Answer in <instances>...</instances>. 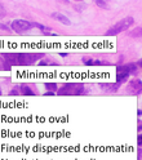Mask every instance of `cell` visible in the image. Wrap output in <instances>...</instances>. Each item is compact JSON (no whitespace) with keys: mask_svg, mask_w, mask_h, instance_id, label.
Listing matches in <instances>:
<instances>
[{"mask_svg":"<svg viewBox=\"0 0 142 160\" xmlns=\"http://www.w3.org/2000/svg\"><path fill=\"white\" fill-rule=\"evenodd\" d=\"M52 17L53 18H56L57 21H59L61 23H63V25H71V22H70V19L66 17V16H63V14H61V13H53L52 14Z\"/></svg>","mask_w":142,"mask_h":160,"instance_id":"7","label":"cell"},{"mask_svg":"<svg viewBox=\"0 0 142 160\" xmlns=\"http://www.w3.org/2000/svg\"><path fill=\"white\" fill-rule=\"evenodd\" d=\"M127 67L129 70V74H132V75H136L137 74V66H136V63H128Z\"/></svg>","mask_w":142,"mask_h":160,"instance_id":"12","label":"cell"},{"mask_svg":"<svg viewBox=\"0 0 142 160\" xmlns=\"http://www.w3.org/2000/svg\"><path fill=\"white\" fill-rule=\"evenodd\" d=\"M0 96H2V91H0Z\"/></svg>","mask_w":142,"mask_h":160,"instance_id":"18","label":"cell"},{"mask_svg":"<svg viewBox=\"0 0 142 160\" xmlns=\"http://www.w3.org/2000/svg\"><path fill=\"white\" fill-rule=\"evenodd\" d=\"M120 85H118V84H101V88L102 89H106V91H110V92H115V91H118V88H119Z\"/></svg>","mask_w":142,"mask_h":160,"instance_id":"10","label":"cell"},{"mask_svg":"<svg viewBox=\"0 0 142 160\" xmlns=\"http://www.w3.org/2000/svg\"><path fill=\"white\" fill-rule=\"evenodd\" d=\"M39 65H40V66H45V65H57V63H56L54 61L52 62L50 59H45V61H43V59H42V61L39 62Z\"/></svg>","mask_w":142,"mask_h":160,"instance_id":"13","label":"cell"},{"mask_svg":"<svg viewBox=\"0 0 142 160\" xmlns=\"http://www.w3.org/2000/svg\"><path fill=\"white\" fill-rule=\"evenodd\" d=\"M5 14H7V12H5V8H4V5L0 3V18H4L5 17Z\"/></svg>","mask_w":142,"mask_h":160,"instance_id":"14","label":"cell"},{"mask_svg":"<svg viewBox=\"0 0 142 160\" xmlns=\"http://www.w3.org/2000/svg\"><path fill=\"white\" fill-rule=\"evenodd\" d=\"M5 63L13 66H31L38 59L43 58L42 53H4Z\"/></svg>","mask_w":142,"mask_h":160,"instance_id":"1","label":"cell"},{"mask_svg":"<svg viewBox=\"0 0 142 160\" xmlns=\"http://www.w3.org/2000/svg\"><path fill=\"white\" fill-rule=\"evenodd\" d=\"M96 3H97V5H99V7H102V8H106V7H107V4H106V3H104V2H99V0H97V2H96Z\"/></svg>","mask_w":142,"mask_h":160,"instance_id":"15","label":"cell"},{"mask_svg":"<svg viewBox=\"0 0 142 160\" xmlns=\"http://www.w3.org/2000/svg\"><path fill=\"white\" fill-rule=\"evenodd\" d=\"M9 94L11 96H35V92L30 87L23 84V85H18V87L13 88Z\"/></svg>","mask_w":142,"mask_h":160,"instance_id":"6","label":"cell"},{"mask_svg":"<svg viewBox=\"0 0 142 160\" xmlns=\"http://www.w3.org/2000/svg\"><path fill=\"white\" fill-rule=\"evenodd\" d=\"M130 88L134 89L136 94H139V92H141V80H133V82H130Z\"/></svg>","mask_w":142,"mask_h":160,"instance_id":"9","label":"cell"},{"mask_svg":"<svg viewBox=\"0 0 142 160\" xmlns=\"http://www.w3.org/2000/svg\"><path fill=\"white\" fill-rule=\"evenodd\" d=\"M44 87L48 89V92H53L54 93L57 91V84L56 83H45Z\"/></svg>","mask_w":142,"mask_h":160,"instance_id":"11","label":"cell"},{"mask_svg":"<svg viewBox=\"0 0 142 160\" xmlns=\"http://www.w3.org/2000/svg\"><path fill=\"white\" fill-rule=\"evenodd\" d=\"M129 70L127 67V65H123V66H118L116 67V84L118 85H121L123 83H125L128 78H129Z\"/></svg>","mask_w":142,"mask_h":160,"instance_id":"5","label":"cell"},{"mask_svg":"<svg viewBox=\"0 0 142 160\" xmlns=\"http://www.w3.org/2000/svg\"><path fill=\"white\" fill-rule=\"evenodd\" d=\"M53 94H54L53 92H47V93H45V96H53Z\"/></svg>","mask_w":142,"mask_h":160,"instance_id":"16","label":"cell"},{"mask_svg":"<svg viewBox=\"0 0 142 160\" xmlns=\"http://www.w3.org/2000/svg\"><path fill=\"white\" fill-rule=\"evenodd\" d=\"M83 62L87 66H104L105 65V62H102V61H97V59H88V58L83 59Z\"/></svg>","mask_w":142,"mask_h":160,"instance_id":"8","label":"cell"},{"mask_svg":"<svg viewBox=\"0 0 142 160\" xmlns=\"http://www.w3.org/2000/svg\"><path fill=\"white\" fill-rule=\"evenodd\" d=\"M138 146H141V136H138Z\"/></svg>","mask_w":142,"mask_h":160,"instance_id":"17","label":"cell"},{"mask_svg":"<svg viewBox=\"0 0 142 160\" xmlns=\"http://www.w3.org/2000/svg\"><path fill=\"white\" fill-rule=\"evenodd\" d=\"M134 23V19L132 18V17H127V18H123V19H120V21L118 23H115L114 26H111L109 28V31L106 32L107 36H114V35H118L120 32H123L125 31V30H128L132 25Z\"/></svg>","mask_w":142,"mask_h":160,"instance_id":"3","label":"cell"},{"mask_svg":"<svg viewBox=\"0 0 142 160\" xmlns=\"http://www.w3.org/2000/svg\"><path fill=\"white\" fill-rule=\"evenodd\" d=\"M11 27L16 32L21 34V32H25L27 30L33 28V27H39V28H44V26L42 25H38V23H33V22H28L26 19H14V21L11 23Z\"/></svg>","mask_w":142,"mask_h":160,"instance_id":"4","label":"cell"},{"mask_svg":"<svg viewBox=\"0 0 142 160\" xmlns=\"http://www.w3.org/2000/svg\"><path fill=\"white\" fill-rule=\"evenodd\" d=\"M57 94L58 96H83L85 94V87L83 83H66L58 89Z\"/></svg>","mask_w":142,"mask_h":160,"instance_id":"2","label":"cell"}]
</instances>
